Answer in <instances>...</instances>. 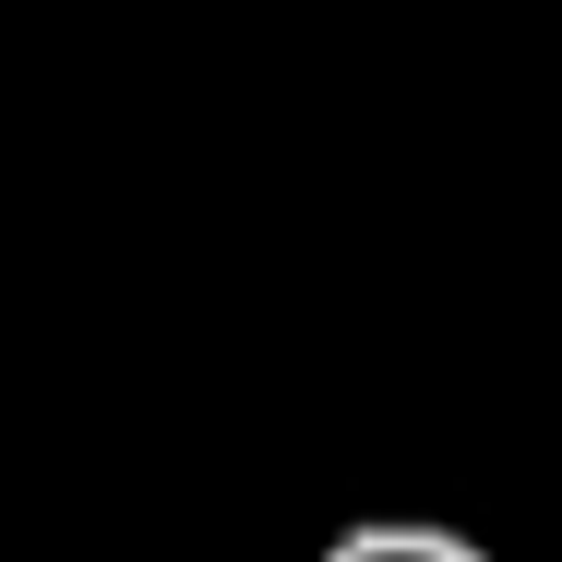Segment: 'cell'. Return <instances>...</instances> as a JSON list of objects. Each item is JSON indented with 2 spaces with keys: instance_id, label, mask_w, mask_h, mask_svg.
I'll list each match as a JSON object with an SVG mask.
<instances>
[{
  "instance_id": "6da1fadb",
  "label": "cell",
  "mask_w": 562,
  "mask_h": 562,
  "mask_svg": "<svg viewBox=\"0 0 562 562\" xmlns=\"http://www.w3.org/2000/svg\"><path fill=\"white\" fill-rule=\"evenodd\" d=\"M324 562H491L467 527H431V515H359L324 539Z\"/></svg>"
}]
</instances>
